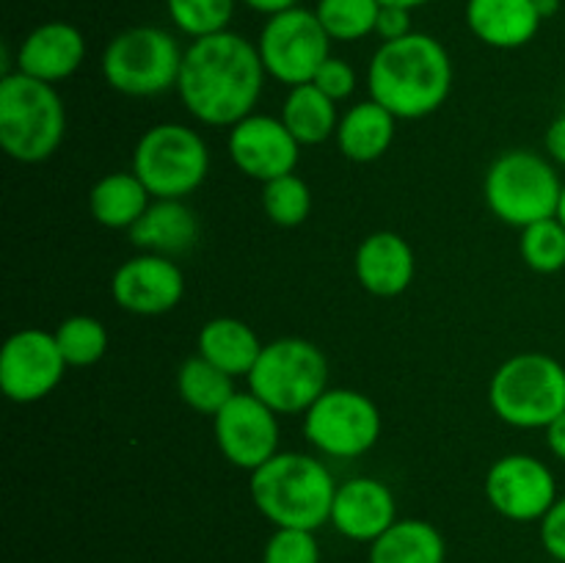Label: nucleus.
Masks as SVG:
<instances>
[{"label":"nucleus","mask_w":565,"mask_h":563,"mask_svg":"<svg viewBox=\"0 0 565 563\" xmlns=\"http://www.w3.org/2000/svg\"><path fill=\"white\" fill-rule=\"evenodd\" d=\"M213 434L232 467L254 472L279 453V414L254 392H237L213 417Z\"/></svg>","instance_id":"obj_13"},{"label":"nucleus","mask_w":565,"mask_h":563,"mask_svg":"<svg viewBox=\"0 0 565 563\" xmlns=\"http://www.w3.org/2000/svg\"><path fill=\"white\" fill-rule=\"evenodd\" d=\"M177 392L185 406L199 414H210V417H215L237 395L235 379L199 353L185 359L177 370Z\"/></svg>","instance_id":"obj_27"},{"label":"nucleus","mask_w":565,"mask_h":563,"mask_svg":"<svg viewBox=\"0 0 565 563\" xmlns=\"http://www.w3.org/2000/svg\"><path fill=\"white\" fill-rule=\"evenodd\" d=\"M544 147L552 163L565 166V114L557 116V119L550 125V130H546L544 136Z\"/></svg>","instance_id":"obj_37"},{"label":"nucleus","mask_w":565,"mask_h":563,"mask_svg":"<svg viewBox=\"0 0 565 563\" xmlns=\"http://www.w3.org/2000/svg\"><path fill=\"white\" fill-rule=\"evenodd\" d=\"M279 116L301 147H318V144L329 141L340 127L337 103L326 97L315 83L292 86L281 103Z\"/></svg>","instance_id":"obj_26"},{"label":"nucleus","mask_w":565,"mask_h":563,"mask_svg":"<svg viewBox=\"0 0 565 563\" xmlns=\"http://www.w3.org/2000/svg\"><path fill=\"white\" fill-rule=\"evenodd\" d=\"M110 296L125 312L166 315L180 307L185 296V276L171 257L141 252L116 268L110 279Z\"/></svg>","instance_id":"obj_16"},{"label":"nucleus","mask_w":565,"mask_h":563,"mask_svg":"<svg viewBox=\"0 0 565 563\" xmlns=\"http://www.w3.org/2000/svg\"><path fill=\"white\" fill-rule=\"evenodd\" d=\"M445 535L428 519H397L370 544V563H445Z\"/></svg>","instance_id":"obj_25"},{"label":"nucleus","mask_w":565,"mask_h":563,"mask_svg":"<svg viewBox=\"0 0 565 563\" xmlns=\"http://www.w3.org/2000/svg\"><path fill=\"white\" fill-rule=\"evenodd\" d=\"M185 50L166 28L136 25L116 33L103 50L105 83L125 97H160L180 83Z\"/></svg>","instance_id":"obj_7"},{"label":"nucleus","mask_w":565,"mask_h":563,"mask_svg":"<svg viewBox=\"0 0 565 563\" xmlns=\"http://www.w3.org/2000/svg\"><path fill=\"white\" fill-rule=\"evenodd\" d=\"M486 500L511 522H541L557 502V480L550 464L527 453L497 458L486 472Z\"/></svg>","instance_id":"obj_12"},{"label":"nucleus","mask_w":565,"mask_h":563,"mask_svg":"<svg viewBox=\"0 0 565 563\" xmlns=\"http://www.w3.org/2000/svg\"><path fill=\"white\" fill-rule=\"evenodd\" d=\"M375 33L381 42H395V39L408 36L412 31V9L403 6H381L379 22H375Z\"/></svg>","instance_id":"obj_36"},{"label":"nucleus","mask_w":565,"mask_h":563,"mask_svg":"<svg viewBox=\"0 0 565 563\" xmlns=\"http://www.w3.org/2000/svg\"><path fill=\"white\" fill-rule=\"evenodd\" d=\"M434 0H381V6H403V9H419V6H428Z\"/></svg>","instance_id":"obj_41"},{"label":"nucleus","mask_w":565,"mask_h":563,"mask_svg":"<svg viewBox=\"0 0 565 563\" xmlns=\"http://www.w3.org/2000/svg\"><path fill=\"white\" fill-rule=\"evenodd\" d=\"M265 77L257 44L235 31H221L188 44L177 94L202 125L235 127L254 114Z\"/></svg>","instance_id":"obj_1"},{"label":"nucleus","mask_w":565,"mask_h":563,"mask_svg":"<svg viewBox=\"0 0 565 563\" xmlns=\"http://www.w3.org/2000/svg\"><path fill=\"white\" fill-rule=\"evenodd\" d=\"M452 88V61L445 44L430 33H408L381 42L367 66L370 99L397 119H425L447 103Z\"/></svg>","instance_id":"obj_2"},{"label":"nucleus","mask_w":565,"mask_h":563,"mask_svg":"<svg viewBox=\"0 0 565 563\" xmlns=\"http://www.w3.org/2000/svg\"><path fill=\"white\" fill-rule=\"evenodd\" d=\"M397 522L395 491L379 478H351L337 486L331 524L345 539L373 544Z\"/></svg>","instance_id":"obj_17"},{"label":"nucleus","mask_w":565,"mask_h":563,"mask_svg":"<svg viewBox=\"0 0 565 563\" xmlns=\"http://www.w3.org/2000/svg\"><path fill=\"white\" fill-rule=\"evenodd\" d=\"M263 342H259L257 331L241 318H213L199 329L196 337V353L213 362L215 368L230 373L232 379H241L254 370L259 353H263Z\"/></svg>","instance_id":"obj_23"},{"label":"nucleus","mask_w":565,"mask_h":563,"mask_svg":"<svg viewBox=\"0 0 565 563\" xmlns=\"http://www.w3.org/2000/svg\"><path fill=\"white\" fill-rule=\"evenodd\" d=\"M263 208L276 226L292 230V226H301L312 213V191L307 180L292 171V174L263 182Z\"/></svg>","instance_id":"obj_30"},{"label":"nucleus","mask_w":565,"mask_h":563,"mask_svg":"<svg viewBox=\"0 0 565 563\" xmlns=\"http://www.w3.org/2000/svg\"><path fill=\"white\" fill-rule=\"evenodd\" d=\"M83 59H86V39L81 28L64 20H50L22 39L17 50V72L55 86L75 75Z\"/></svg>","instance_id":"obj_18"},{"label":"nucleus","mask_w":565,"mask_h":563,"mask_svg":"<svg viewBox=\"0 0 565 563\" xmlns=\"http://www.w3.org/2000/svg\"><path fill=\"white\" fill-rule=\"evenodd\" d=\"M66 368L50 331L20 329L0 351V390L14 403H36L61 384Z\"/></svg>","instance_id":"obj_14"},{"label":"nucleus","mask_w":565,"mask_h":563,"mask_svg":"<svg viewBox=\"0 0 565 563\" xmlns=\"http://www.w3.org/2000/svg\"><path fill=\"white\" fill-rule=\"evenodd\" d=\"M149 204H152V193L138 180L136 171H110L99 177L88 191V210L94 221L108 230H132Z\"/></svg>","instance_id":"obj_24"},{"label":"nucleus","mask_w":565,"mask_h":563,"mask_svg":"<svg viewBox=\"0 0 565 563\" xmlns=\"http://www.w3.org/2000/svg\"><path fill=\"white\" fill-rule=\"evenodd\" d=\"M265 72L285 86L312 83L320 66L331 59V36L309 9H287L268 17L257 39Z\"/></svg>","instance_id":"obj_11"},{"label":"nucleus","mask_w":565,"mask_h":563,"mask_svg":"<svg viewBox=\"0 0 565 563\" xmlns=\"http://www.w3.org/2000/svg\"><path fill=\"white\" fill-rule=\"evenodd\" d=\"M226 149L237 171L259 182L292 174L301 158V144L287 130L281 116L265 114H252L230 127Z\"/></svg>","instance_id":"obj_15"},{"label":"nucleus","mask_w":565,"mask_h":563,"mask_svg":"<svg viewBox=\"0 0 565 563\" xmlns=\"http://www.w3.org/2000/svg\"><path fill=\"white\" fill-rule=\"evenodd\" d=\"M241 3L248 6L252 11H259V14L274 17V14H281V11H287V9H296L298 0H241Z\"/></svg>","instance_id":"obj_39"},{"label":"nucleus","mask_w":565,"mask_h":563,"mask_svg":"<svg viewBox=\"0 0 565 563\" xmlns=\"http://www.w3.org/2000/svg\"><path fill=\"white\" fill-rule=\"evenodd\" d=\"M66 136V108L53 83L25 72L0 81V147L20 163L53 158Z\"/></svg>","instance_id":"obj_4"},{"label":"nucleus","mask_w":565,"mask_h":563,"mask_svg":"<svg viewBox=\"0 0 565 563\" xmlns=\"http://www.w3.org/2000/svg\"><path fill=\"white\" fill-rule=\"evenodd\" d=\"M303 436L329 458H359L381 439V412L370 395L329 386L303 414Z\"/></svg>","instance_id":"obj_10"},{"label":"nucleus","mask_w":565,"mask_h":563,"mask_svg":"<svg viewBox=\"0 0 565 563\" xmlns=\"http://www.w3.org/2000/svg\"><path fill=\"white\" fill-rule=\"evenodd\" d=\"M58 351L70 368H92L108 351V329L92 315H72L53 331Z\"/></svg>","instance_id":"obj_28"},{"label":"nucleus","mask_w":565,"mask_h":563,"mask_svg":"<svg viewBox=\"0 0 565 563\" xmlns=\"http://www.w3.org/2000/svg\"><path fill=\"white\" fill-rule=\"evenodd\" d=\"M563 182L550 158L530 149L502 152L489 166L483 180V196L491 213L508 226L535 224L555 219Z\"/></svg>","instance_id":"obj_6"},{"label":"nucleus","mask_w":565,"mask_h":563,"mask_svg":"<svg viewBox=\"0 0 565 563\" xmlns=\"http://www.w3.org/2000/svg\"><path fill=\"white\" fill-rule=\"evenodd\" d=\"M337 486L320 458L296 450H279L248 480L254 506L274 528L301 530H320L331 522Z\"/></svg>","instance_id":"obj_3"},{"label":"nucleus","mask_w":565,"mask_h":563,"mask_svg":"<svg viewBox=\"0 0 565 563\" xmlns=\"http://www.w3.org/2000/svg\"><path fill=\"white\" fill-rule=\"evenodd\" d=\"M235 3L237 0H166V11L177 31L191 39H202L230 31Z\"/></svg>","instance_id":"obj_32"},{"label":"nucleus","mask_w":565,"mask_h":563,"mask_svg":"<svg viewBox=\"0 0 565 563\" xmlns=\"http://www.w3.org/2000/svg\"><path fill=\"white\" fill-rule=\"evenodd\" d=\"M397 121L401 119L375 99L351 105L340 116V127H337L334 136L337 147L353 163H373V160L384 158L390 152L392 141H395Z\"/></svg>","instance_id":"obj_22"},{"label":"nucleus","mask_w":565,"mask_h":563,"mask_svg":"<svg viewBox=\"0 0 565 563\" xmlns=\"http://www.w3.org/2000/svg\"><path fill=\"white\" fill-rule=\"evenodd\" d=\"M315 14L331 42H359L375 33L381 0H318Z\"/></svg>","instance_id":"obj_29"},{"label":"nucleus","mask_w":565,"mask_h":563,"mask_svg":"<svg viewBox=\"0 0 565 563\" xmlns=\"http://www.w3.org/2000/svg\"><path fill=\"white\" fill-rule=\"evenodd\" d=\"M246 381L248 392L268 403L276 414H307L329 390V359L303 337H279L265 342Z\"/></svg>","instance_id":"obj_8"},{"label":"nucleus","mask_w":565,"mask_h":563,"mask_svg":"<svg viewBox=\"0 0 565 563\" xmlns=\"http://www.w3.org/2000/svg\"><path fill=\"white\" fill-rule=\"evenodd\" d=\"M557 219H561V224L565 226V185H563V193H561V204H557Z\"/></svg>","instance_id":"obj_42"},{"label":"nucleus","mask_w":565,"mask_h":563,"mask_svg":"<svg viewBox=\"0 0 565 563\" xmlns=\"http://www.w3.org/2000/svg\"><path fill=\"white\" fill-rule=\"evenodd\" d=\"M312 83L326 94V97H331L334 103H342V99H348L356 92V70H353L345 59H334V55H331V59L320 66Z\"/></svg>","instance_id":"obj_34"},{"label":"nucleus","mask_w":565,"mask_h":563,"mask_svg":"<svg viewBox=\"0 0 565 563\" xmlns=\"http://www.w3.org/2000/svg\"><path fill=\"white\" fill-rule=\"evenodd\" d=\"M535 9H539V14L544 20H550V17H555L561 11V0H535Z\"/></svg>","instance_id":"obj_40"},{"label":"nucleus","mask_w":565,"mask_h":563,"mask_svg":"<svg viewBox=\"0 0 565 563\" xmlns=\"http://www.w3.org/2000/svg\"><path fill=\"white\" fill-rule=\"evenodd\" d=\"M489 403L513 428H546L565 412V368L550 353H516L491 375Z\"/></svg>","instance_id":"obj_5"},{"label":"nucleus","mask_w":565,"mask_h":563,"mask_svg":"<svg viewBox=\"0 0 565 563\" xmlns=\"http://www.w3.org/2000/svg\"><path fill=\"white\" fill-rule=\"evenodd\" d=\"M519 254L535 274H557L565 268V226L561 219H544L524 226Z\"/></svg>","instance_id":"obj_31"},{"label":"nucleus","mask_w":565,"mask_h":563,"mask_svg":"<svg viewBox=\"0 0 565 563\" xmlns=\"http://www.w3.org/2000/svg\"><path fill=\"white\" fill-rule=\"evenodd\" d=\"M132 171L152 199H185L210 174L207 141L188 125H154L132 149Z\"/></svg>","instance_id":"obj_9"},{"label":"nucleus","mask_w":565,"mask_h":563,"mask_svg":"<svg viewBox=\"0 0 565 563\" xmlns=\"http://www.w3.org/2000/svg\"><path fill=\"white\" fill-rule=\"evenodd\" d=\"M544 17L535 0H469L467 25L483 44L497 50L524 47L535 39Z\"/></svg>","instance_id":"obj_21"},{"label":"nucleus","mask_w":565,"mask_h":563,"mask_svg":"<svg viewBox=\"0 0 565 563\" xmlns=\"http://www.w3.org/2000/svg\"><path fill=\"white\" fill-rule=\"evenodd\" d=\"M132 246L177 259L199 241V219L185 199H152L147 213L127 230Z\"/></svg>","instance_id":"obj_20"},{"label":"nucleus","mask_w":565,"mask_h":563,"mask_svg":"<svg viewBox=\"0 0 565 563\" xmlns=\"http://www.w3.org/2000/svg\"><path fill=\"white\" fill-rule=\"evenodd\" d=\"M263 563H320V544L315 530L276 528L265 541Z\"/></svg>","instance_id":"obj_33"},{"label":"nucleus","mask_w":565,"mask_h":563,"mask_svg":"<svg viewBox=\"0 0 565 563\" xmlns=\"http://www.w3.org/2000/svg\"><path fill=\"white\" fill-rule=\"evenodd\" d=\"M539 524L541 544H544L546 555L555 557L557 563H565V497H557L555 506L550 508V513Z\"/></svg>","instance_id":"obj_35"},{"label":"nucleus","mask_w":565,"mask_h":563,"mask_svg":"<svg viewBox=\"0 0 565 563\" xmlns=\"http://www.w3.org/2000/svg\"><path fill=\"white\" fill-rule=\"evenodd\" d=\"M544 431H546V447L552 450V456L565 461V412L555 419V423L546 425Z\"/></svg>","instance_id":"obj_38"},{"label":"nucleus","mask_w":565,"mask_h":563,"mask_svg":"<svg viewBox=\"0 0 565 563\" xmlns=\"http://www.w3.org/2000/svg\"><path fill=\"white\" fill-rule=\"evenodd\" d=\"M353 270L356 279L370 296L395 298L408 290L417 270L414 248L397 232L381 230L364 237L353 257Z\"/></svg>","instance_id":"obj_19"}]
</instances>
